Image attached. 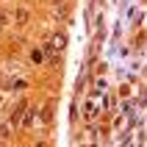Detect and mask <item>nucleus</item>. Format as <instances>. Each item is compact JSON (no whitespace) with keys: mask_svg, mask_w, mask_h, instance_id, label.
<instances>
[{"mask_svg":"<svg viewBox=\"0 0 147 147\" xmlns=\"http://www.w3.org/2000/svg\"><path fill=\"white\" fill-rule=\"evenodd\" d=\"M14 20H17V25H25V22H28V11H25V8H20Z\"/></svg>","mask_w":147,"mask_h":147,"instance_id":"obj_2","label":"nucleus"},{"mask_svg":"<svg viewBox=\"0 0 147 147\" xmlns=\"http://www.w3.org/2000/svg\"><path fill=\"white\" fill-rule=\"evenodd\" d=\"M25 111V103H17V108H14V114H11V125L14 122H20V114Z\"/></svg>","mask_w":147,"mask_h":147,"instance_id":"obj_1","label":"nucleus"}]
</instances>
